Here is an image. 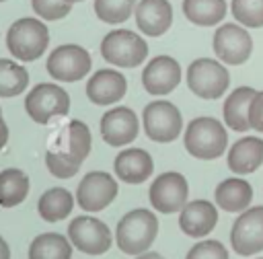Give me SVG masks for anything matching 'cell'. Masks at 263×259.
I'll return each mask as SVG.
<instances>
[{
	"label": "cell",
	"mask_w": 263,
	"mask_h": 259,
	"mask_svg": "<svg viewBox=\"0 0 263 259\" xmlns=\"http://www.w3.org/2000/svg\"><path fill=\"white\" fill-rule=\"evenodd\" d=\"M90 152V130L84 121L72 119L55 138L45 154L49 173L58 179H70L78 173L82 160Z\"/></svg>",
	"instance_id": "cell-1"
},
{
	"label": "cell",
	"mask_w": 263,
	"mask_h": 259,
	"mask_svg": "<svg viewBox=\"0 0 263 259\" xmlns=\"http://www.w3.org/2000/svg\"><path fill=\"white\" fill-rule=\"evenodd\" d=\"M185 150L199 160L220 158L228 146V132L216 117H195L183 134Z\"/></svg>",
	"instance_id": "cell-2"
},
{
	"label": "cell",
	"mask_w": 263,
	"mask_h": 259,
	"mask_svg": "<svg viewBox=\"0 0 263 259\" xmlns=\"http://www.w3.org/2000/svg\"><path fill=\"white\" fill-rule=\"evenodd\" d=\"M156 234H158L156 216L150 210L138 208L127 212L119 220L115 230V240L125 255H142L152 247Z\"/></svg>",
	"instance_id": "cell-3"
},
{
	"label": "cell",
	"mask_w": 263,
	"mask_h": 259,
	"mask_svg": "<svg viewBox=\"0 0 263 259\" xmlns=\"http://www.w3.org/2000/svg\"><path fill=\"white\" fill-rule=\"evenodd\" d=\"M47 43H49L47 27L33 16L14 21L6 33L8 51L21 62H33L41 58L43 51L47 49Z\"/></svg>",
	"instance_id": "cell-4"
},
{
	"label": "cell",
	"mask_w": 263,
	"mask_h": 259,
	"mask_svg": "<svg viewBox=\"0 0 263 259\" xmlns=\"http://www.w3.org/2000/svg\"><path fill=\"white\" fill-rule=\"evenodd\" d=\"M230 84V74L222 62L212 58H197L187 68V86L193 95L205 101L220 99Z\"/></svg>",
	"instance_id": "cell-5"
},
{
	"label": "cell",
	"mask_w": 263,
	"mask_h": 259,
	"mask_svg": "<svg viewBox=\"0 0 263 259\" xmlns=\"http://www.w3.org/2000/svg\"><path fill=\"white\" fill-rule=\"evenodd\" d=\"M101 55L117 68H136L148 55L146 41L129 29H115L105 35L101 43Z\"/></svg>",
	"instance_id": "cell-6"
},
{
	"label": "cell",
	"mask_w": 263,
	"mask_h": 259,
	"mask_svg": "<svg viewBox=\"0 0 263 259\" xmlns=\"http://www.w3.org/2000/svg\"><path fill=\"white\" fill-rule=\"evenodd\" d=\"M25 109L35 123L45 125L53 117L68 115L70 97L62 86L41 82V84H35L33 90H29V95L25 99Z\"/></svg>",
	"instance_id": "cell-7"
},
{
	"label": "cell",
	"mask_w": 263,
	"mask_h": 259,
	"mask_svg": "<svg viewBox=\"0 0 263 259\" xmlns=\"http://www.w3.org/2000/svg\"><path fill=\"white\" fill-rule=\"evenodd\" d=\"M144 132L150 140L166 144L181 136L183 130V117L177 105L171 101H152L142 111Z\"/></svg>",
	"instance_id": "cell-8"
},
{
	"label": "cell",
	"mask_w": 263,
	"mask_h": 259,
	"mask_svg": "<svg viewBox=\"0 0 263 259\" xmlns=\"http://www.w3.org/2000/svg\"><path fill=\"white\" fill-rule=\"evenodd\" d=\"M214 53L222 64L240 66L253 53V37L238 23H224L216 29L212 39Z\"/></svg>",
	"instance_id": "cell-9"
},
{
	"label": "cell",
	"mask_w": 263,
	"mask_h": 259,
	"mask_svg": "<svg viewBox=\"0 0 263 259\" xmlns=\"http://www.w3.org/2000/svg\"><path fill=\"white\" fill-rule=\"evenodd\" d=\"M45 70L53 80L76 82L90 72V55L80 45H74V43L60 45L49 53L45 62Z\"/></svg>",
	"instance_id": "cell-10"
},
{
	"label": "cell",
	"mask_w": 263,
	"mask_h": 259,
	"mask_svg": "<svg viewBox=\"0 0 263 259\" xmlns=\"http://www.w3.org/2000/svg\"><path fill=\"white\" fill-rule=\"evenodd\" d=\"M230 245L236 255L251 257L263 251V206L247 208L230 228Z\"/></svg>",
	"instance_id": "cell-11"
},
{
	"label": "cell",
	"mask_w": 263,
	"mask_h": 259,
	"mask_svg": "<svg viewBox=\"0 0 263 259\" xmlns=\"http://www.w3.org/2000/svg\"><path fill=\"white\" fill-rule=\"evenodd\" d=\"M189 197L187 179L177 171H166L150 185V203L160 214L181 212Z\"/></svg>",
	"instance_id": "cell-12"
},
{
	"label": "cell",
	"mask_w": 263,
	"mask_h": 259,
	"mask_svg": "<svg viewBox=\"0 0 263 259\" xmlns=\"http://www.w3.org/2000/svg\"><path fill=\"white\" fill-rule=\"evenodd\" d=\"M117 183L105 171H92L82 177L76 189V201L84 212H99L105 210L117 197Z\"/></svg>",
	"instance_id": "cell-13"
},
{
	"label": "cell",
	"mask_w": 263,
	"mask_h": 259,
	"mask_svg": "<svg viewBox=\"0 0 263 259\" xmlns=\"http://www.w3.org/2000/svg\"><path fill=\"white\" fill-rule=\"evenodd\" d=\"M68 236L70 243L86 255H103L113 243L107 224L92 216L74 218L68 226Z\"/></svg>",
	"instance_id": "cell-14"
},
{
	"label": "cell",
	"mask_w": 263,
	"mask_h": 259,
	"mask_svg": "<svg viewBox=\"0 0 263 259\" xmlns=\"http://www.w3.org/2000/svg\"><path fill=\"white\" fill-rule=\"evenodd\" d=\"M179 82H181V66L171 55H156L142 70V84L154 97L173 92L179 86Z\"/></svg>",
	"instance_id": "cell-15"
},
{
	"label": "cell",
	"mask_w": 263,
	"mask_h": 259,
	"mask_svg": "<svg viewBox=\"0 0 263 259\" xmlns=\"http://www.w3.org/2000/svg\"><path fill=\"white\" fill-rule=\"evenodd\" d=\"M140 123L129 107H113L101 117V136L109 146H125L136 140Z\"/></svg>",
	"instance_id": "cell-16"
},
{
	"label": "cell",
	"mask_w": 263,
	"mask_h": 259,
	"mask_svg": "<svg viewBox=\"0 0 263 259\" xmlns=\"http://www.w3.org/2000/svg\"><path fill=\"white\" fill-rule=\"evenodd\" d=\"M218 224V208L208 199H193L187 201L179 216V228L191 236L201 238L210 234Z\"/></svg>",
	"instance_id": "cell-17"
},
{
	"label": "cell",
	"mask_w": 263,
	"mask_h": 259,
	"mask_svg": "<svg viewBox=\"0 0 263 259\" xmlns=\"http://www.w3.org/2000/svg\"><path fill=\"white\" fill-rule=\"evenodd\" d=\"M226 164L234 175L255 173L263 164V138L259 136L238 138L226 154Z\"/></svg>",
	"instance_id": "cell-18"
},
{
	"label": "cell",
	"mask_w": 263,
	"mask_h": 259,
	"mask_svg": "<svg viewBox=\"0 0 263 259\" xmlns=\"http://www.w3.org/2000/svg\"><path fill=\"white\" fill-rule=\"evenodd\" d=\"M136 23L148 37L164 35L173 25V6L168 0H140L136 6Z\"/></svg>",
	"instance_id": "cell-19"
},
{
	"label": "cell",
	"mask_w": 263,
	"mask_h": 259,
	"mask_svg": "<svg viewBox=\"0 0 263 259\" xmlns=\"http://www.w3.org/2000/svg\"><path fill=\"white\" fill-rule=\"evenodd\" d=\"M125 90V76L117 70H99L86 82V97L95 105H111L115 101H121Z\"/></svg>",
	"instance_id": "cell-20"
},
{
	"label": "cell",
	"mask_w": 263,
	"mask_h": 259,
	"mask_svg": "<svg viewBox=\"0 0 263 259\" xmlns=\"http://www.w3.org/2000/svg\"><path fill=\"white\" fill-rule=\"evenodd\" d=\"M115 175L119 181L129 183V185H140L144 183L152 171H154V162L152 156L142 150V148H129V150H121L115 156Z\"/></svg>",
	"instance_id": "cell-21"
},
{
	"label": "cell",
	"mask_w": 263,
	"mask_h": 259,
	"mask_svg": "<svg viewBox=\"0 0 263 259\" xmlns=\"http://www.w3.org/2000/svg\"><path fill=\"white\" fill-rule=\"evenodd\" d=\"M255 95H257V90L253 86H236L226 97V101L222 105V117H224V123L230 130L240 132V134L251 130L249 109H251V103H253Z\"/></svg>",
	"instance_id": "cell-22"
},
{
	"label": "cell",
	"mask_w": 263,
	"mask_h": 259,
	"mask_svg": "<svg viewBox=\"0 0 263 259\" xmlns=\"http://www.w3.org/2000/svg\"><path fill=\"white\" fill-rule=\"evenodd\" d=\"M214 199H216V206L222 208L224 212L238 214L251 206L253 187L249 181H245L240 177H228L218 183V187L214 191Z\"/></svg>",
	"instance_id": "cell-23"
},
{
	"label": "cell",
	"mask_w": 263,
	"mask_h": 259,
	"mask_svg": "<svg viewBox=\"0 0 263 259\" xmlns=\"http://www.w3.org/2000/svg\"><path fill=\"white\" fill-rule=\"evenodd\" d=\"M226 0H183L185 16L199 27L220 25L226 16Z\"/></svg>",
	"instance_id": "cell-24"
},
{
	"label": "cell",
	"mask_w": 263,
	"mask_h": 259,
	"mask_svg": "<svg viewBox=\"0 0 263 259\" xmlns=\"http://www.w3.org/2000/svg\"><path fill=\"white\" fill-rule=\"evenodd\" d=\"M74 208V197L68 189L64 187H51L47 189L37 203L39 216L45 222H60L62 218H66Z\"/></svg>",
	"instance_id": "cell-25"
},
{
	"label": "cell",
	"mask_w": 263,
	"mask_h": 259,
	"mask_svg": "<svg viewBox=\"0 0 263 259\" xmlns=\"http://www.w3.org/2000/svg\"><path fill=\"white\" fill-rule=\"evenodd\" d=\"M72 245L64 234L45 232L33 238L29 245V259H70Z\"/></svg>",
	"instance_id": "cell-26"
},
{
	"label": "cell",
	"mask_w": 263,
	"mask_h": 259,
	"mask_svg": "<svg viewBox=\"0 0 263 259\" xmlns=\"http://www.w3.org/2000/svg\"><path fill=\"white\" fill-rule=\"evenodd\" d=\"M29 193V177L21 169H4L0 173V206L14 208Z\"/></svg>",
	"instance_id": "cell-27"
},
{
	"label": "cell",
	"mask_w": 263,
	"mask_h": 259,
	"mask_svg": "<svg viewBox=\"0 0 263 259\" xmlns=\"http://www.w3.org/2000/svg\"><path fill=\"white\" fill-rule=\"evenodd\" d=\"M29 84V74L12 60L0 58V97H16Z\"/></svg>",
	"instance_id": "cell-28"
},
{
	"label": "cell",
	"mask_w": 263,
	"mask_h": 259,
	"mask_svg": "<svg viewBox=\"0 0 263 259\" xmlns=\"http://www.w3.org/2000/svg\"><path fill=\"white\" fill-rule=\"evenodd\" d=\"M136 0H95V14L109 25L123 23L136 12Z\"/></svg>",
	"instance_id": "cell-29"
},
{
	"label": "cell",
	"mask_w": 263,
	"mask_h": 259,
	"mask_svg": "<svg viewBox=\"0 0 263 259\" xmlns=\"http://www.w3.org/2000/svg\"><path fill=\"white\" fill-rule=\"evenodd\" d=\"M230 10L238 25L249 29L263 27V0H232Z\"/></svg>",
	"instance_id": "cell-30"
},
{
	"label": "cell",
	"mask_w": 263,
	"mask_h": 259,
	"mask_svg": "<svg viewBox=\"0 0 263 259\" xmlns=\"http://www.w3.org/2000/svg\"><path fill=\"white\" fill-rule=\"evenodd\" d=\"M31 6L45 21H60L72 10V2L68 0H31Z\"/></svg>",
	"instance_id": "cell-31"
},
{
	"label": "cell",
	"mask_w": 263,
	"mask_h": 259,
	"mask_svg": "<svg viewBox=\"0 0 263 259\" xmlns=\"http://www.w3.org/2000/svg\"><path fill=\"white\" fill-rule=\"evenodd\" d=\"M185 259H228V251L220 240L205 238L193 245Z\"/></svg>",
	"instance_id": "cell-32"
},
{
	"label": "cell",
	"mask_w": 263,
	"mask_h": 259,
	"mask_svg": "<svg viewBox=\"0 0 263 259\" xmlns=\"http://www.w3.org/2000/svg\"><path fill=\"white\" fill-rule=\"evenodd\" d=\"M249 121H251V127L259 134H263V90H257L253 103H251V109H249Z\"/></svg>",
	"instance_id": "cell-33"
},
{
	"label": "cell",
	"mask_w": 263,
	"mask_h": 259,
	"mask_svg": "<svg viewBox=\"0 0 263 259\" xmlns=\"http://www.w3.org/2000/svg\"><path fill=\"white\" fill-rule=\"evenodd\" d=\"M6 142H8V125L4 123V119L0 115V150L6 146Z\"/></svg>",
	"instance_id": "cell-34"
},
{
	"label": "cell",
	"mask_w": 263,
	"mask_h": 259,
	"mask_svg": "<svg viewBox=\"0 0 263 259\" xmlns=\"http://www.w3.org/2000/svg\"><path fill=\"white\" fill-rule=\"evenodd\" d=\"M0 259H10V249L2 236H0Z\"/></svg>",
	"instance_id": "cell-35"
},
{
	"label": "cell",
	"mask_w": 263,
	"mask_h": 259,
	"mask_svg": "<svg viewBox=\"0 0 263 259\" xmlns=\"http://www.w3.org/2000/svg\"><path fill=\"white\" fill-rule=\"evenodd\" d=\"M136 259H164V257L160 253H156V251H146L142 255H136Z\"/></svg>",
	"instance_id": "cell-36"
},
{
	"label": "cell",
	"mask_w": 263,
	"mask_h": 259,
	"mask_svg": "<svg viewBox=\"0 0 263 259\" xmlns=\"http://www.w3.org/2000/svg\"><path fill=\"white\" fill-rule=\"evenodd\" d=\"M68 2H82V0H68Z\"/></svg>",
	"instance_id": "cell-37"
},
{
	"label": "cell",
	"mask_w": 263,
	"mask_h": 259,
	"mask_svg": "<svg viewBox=\"0 0 263 259\" xmlns=\"http://www.w3.org/2000/svg\"><path fill=\"white\" fill-rule=\"evenodd\" d=\"M255 259H263V257H255Z\"/></svg>",
	"instance_id": "cell-38"
},
{
	"label": "cell",
	"mask_w": 263,
	"mask_h": 259,
	"mask_svg": "<svg viewBox=\"0 0 263 259\" xmlns=\"http://www.w3.org/2000/svg\"><path fill=\"white\" fill-rule=\"evenodd\" d=\"M0 115H2V109H0Z\"/></svg>",
	"instance_id": "cell-39"
},
{
	"label": "cell",
	"mask_w": 263,
	"mask_h": 259,
	"mask_svg": "<svg viewBox=\"0 0 263 259\" xmlns=\"http://www.w3.org/2000/svg\"><path fill=\"white\" fill-rule=\"evenodd\" d=\"M0 2H6V0H0Z\"/></svg>",
	"instance_id": "cell-40"
}]
</instances>
